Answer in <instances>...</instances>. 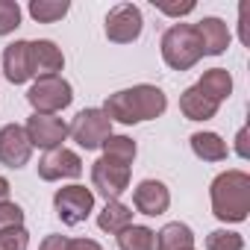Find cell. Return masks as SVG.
<instances>
[{
	"instance_id": "cell-24",
	"label": "cell",
	"mask_w": 250,
	"mask_h": 250,
	"mask_svg": "<svg viewBox=\"0 0 250 250\" xmlns=\"http://www.w3.org/2000/svg\"><path fill=\"white\" fill-rule=\"evenodd\" d=\"M21 27V6L12 0H0V36H9Z\"/></svg>"
},
{
	"instance_id": "cell-3",
	"label": "cell",
	"mask_w": 250,
	"mask_h": 250,
	"mask_svg": "<svg viewBox=\"0 0 250 250\" xmlns=\"http://www.w3.org/2000/svg\"><path fill=\"white\" fill-rule=\"evenodd\" d=\"M162 56L174 71H188L191 65H197V59L203 56V44L194 24H174L162 36Z\"/></svg>"
},
{
	"instance_id": "cell-30",
	"label": "cell",
	"mask_w": 250,
	"mask_h": 250,
	"mask_svg": "<svg viewBox=\"0 0 250 250\" xmlns=\"http://www.w3.org/2000/svg\"><path fill=\"white\" fill-rule=\"evenodd\" d=\"M68 250H103V247L97 241H91V238H74L68 244Z\"/></svg>"
},
{
	"instance_id": "cell-10",
	"label": "cell",
	"mask_w": 250,
	"mask_h": 250,
	"mask_svg": "<svg viewBox=\"0 0 250 250\" xmlns=\"http://www.w3.org/2000/svg\"><path fill=\"white\" fill-rule=\"evenodd\" d=\"M33 145L27 139V130L18 127V124H6L0 130V162L9 165V168H21L30 162Z\"/></svg>"
},
{
	"instance_id": "cell-16",
	"label": "cell",
	"mask_w": 250,
	"mask_h": 250,
	"mask_svg": "<svg viewBox=\"0 0 250 250\" xmlns=\"http://www.w3.org/2000/svg\"><path fill=\"white\" fill-rule=\"evenodd\" d=\"M218 106H221V103H215L212 97H206L197 85L188 88V91L183 94V100H180V109H183L186 118H191V121H206V118H212V115L218 112Z\"/></svg>"
},
{
	"instance_id": "cell-2",
	"label": "cell",
	"mask_w": 250,
	"mask_h": 250,
	"mask_svg": "<svg viewBox=\"0 0 250 250\" xmlns=\"http://www.w3.org/2000/svg\"><path fill=\"white\" fill-rule=\"evenodd\" d=\"M212 209L221 221H244L250 212V177L227 171L212 183Z\"/></svg>"
},
{
	"instance_id": "cell-19",
	"label": "cell",
	"mask_w": 250,
	"mask_h": 250,
	"mask_svg": "<svg viewBox=\"0 0 250 250\" xmlns=\"http://www.w3.org/2000/svg\"><path fill=\"white\" fill-rule=\"evenodd\" d=\"M191 150L200 159H206V162H221L229 153L227 150V142L221 136H215V133H194L191 136Z\"/></svg>"
},
{
	"instance_id": "cell-29",
	"label": "cell",
	"mask_w": 250,
	"mask_h": 250,
	"mask_svg": "<svg viewBox=\"0 0 250 250\" xmlns=\"http://www.w3.org/2000/svg\"><path fill=\"white\" fill-rule=\"evenodd\" d=\"M159 12H165V15H171V18H180V15H188L191 9H194V3H183V6H156Z\"/></svg>"
},
{
	"instance_id": "cell-17",
	"label": "cell",
	"mask_w": 250,
	"mask_h": 250,
	"mask_svg": "<svg viewBox=\"0 0 250 250\" xmlns=\"http://www.w3.org/2000/svg\"><path fill=\"white\" fill-rule=\"evenodd\" d=\"M194 247V235L186 224H168L156 232V250H186Z\"/></svg>"
},
{
	"instance_id": "cell-23",
	"label": "cell",
	"mask_w": 250,
	"mask_h": 250,
	"mask_svg": "<svg viewBox=\"0 0 250 250\" xmlns=\"http://www.w3.org/2000/svg\"><path fill=\"white\" fill-rule=\"evenodd\" d=\"M103 150H106V159H115L121 165H130L136 159V142L127 136H109Z\"/></svg>"
},
{
	"instance_id": "cell-1",
	"label": "cell",
	"mask_w": 250,
	"mask_h": 250,
	"mask_svg": "<svg viewBox=\"0 0 250 250\" xmlns=\"http://www.w3.org/2000/svg\"><path fill=\"white\" fill-rule=\"evenodd\" d=\"M168 100L165 91L156 85H136V88H124L118 94H112L103 106L106 118L121 121V124H139L147 118H159L165 112Z\"/></svg>"
},
{
	"instance_id": "cell-9",
	"label": "cell",
	"mask_w": 250,
	"mask_h": 250,
	"mask_svg": "<svg viewBox=\"0 0 250 250\" xmlns=\"http://www.w3.org/2000/svg\"><path fill=\"white\" fill-rule=\"evenodd\" d=\"M27 139L33 147H42V150H56L62 147L65 136H68V127L62 124V118L56 115H33L27 121Z\"/></svg>"
},
{
	"instance_id": "cell-6",
	"label": "cell",
	"mask_w": 250,
	"mask_h": 250,
	"mask_svg": "<svg viewBox=\"0 0 250 250\" xmlns=\"http://www.w3.org/2000/svg\"><path fill=\"white\" fill-rule=\"evenodd\" d=\"M53 206H56V215L65 221V224H83L91 209H94V194L85 188V186H68V188H59L53 194Z\"/></svg>"
},
{
	"instance_id": "cell-11",
	"label": "cell",
	"mask_w": 250,
	"mask_h": 250,
	"mask_svg": "<svg viewBox=\"0 0 250 250\" xmlns=\"http://www.w3.org/2000/svg\"><path fill=\"white\" fill-rule=\"evenodd\" d=\"M39 174L42 180H62V177H80L83 174V162L74 150L68 147H56L47 150V156L39 162Z\"/></svg>"
},
{
	"instance_id": "cell-28",
	"label": "cell",
	"mask_w": 250,
	"mask_h": 250,
	"mask_svg": "<svg viewBox=\"0 0 250 250\" xmlns=\"http://www.w3.org/2000/svg\"><path fill=\"white\" fill-rule=\"evenodd\" d=\"M68 244H71V238H65V235H47L42 241V250H68Z\"/></svg>"
},
{
	"instance_id": "cell-33",
	"label": "cell",
	"mask_w": 250,
	"mask_h": 250,
	"mask_svg": "<svg viewBox=\"0 0 250 250\" xmlns=\"http://www.w3.org/2000/svg\"><path fill=\"white\" fill-rule=\"evenodd\" d=\"M186 250H194V247H186Z\"/></svg>"
},
{
	"instance_id": "cell-4",
	"label": "cell",
	"mask_w": 250,
	"mask_h": 250,
	"mask_svg": "<svg viewBox=\"0 0 250 250\" xmlns=\"http://www.w3.org/2000/svg\"><path fill=\"white\" fill-rule=\"evenodd\" d=\"M68 133L74 136V142L80 147L94 150V147H103L106 139L112 136V121L106 118L103 109H83L68 127Z\"/></svg>"
},
{
	"instance_id": "cell-22",
	"label": "cell",
	"mask_w": 250,
	"mask_h": 250,
	"mask_svg": "<svg viewBox=\"0 0 250 250\" xmlns=\"http://www.w3.org/2000/svg\"><path fill=\"white\" fill-rule=\"evenodd\" d=\"M71 9L68 0H33L30 3V15L39 24H56L59 18H65Z\"/></svg>"
},
{
	"instance_id": "cell-27",
	"label": "cell",
	"mask_w": 250,
	"mask_h": 250,
	"mask_svg": "<svg viewBox=\"0 0 250 250\" xmlns=\"http://www.w3.org/2000/svg\"><path fill=\"white\" fill-rule=\"evenodd\" d=\"M24 224V212H21V206H15V203H0V232L3 229H15V227H21Z\"/></svg>"
},
{
	"instance_id": "cell-21",
	"label": "cell",
	"mask_w": 250,
	"mask_h": 250,
	"mask_svg": "<svg viewBox=\"0 0 250 250\" xmlns=\"http://www.w3.org/2000/svg\"><path fill=\"white\" fill-rule=\"evenodd\" d=\"M118 247L121 250H156V232L147 227L130 224L127 229L118 232Z\"/></svg>"
},
{
	"instance_id": "cell-7",
	"label": "cell",
	"mask_w": 250,
	"mask_h": 250,
	"mask_svg": "<svg viewBox=\"0 0 250 250\" xmlns=\"http://www.w3.org/2000/svg\"><path fill=\"white\" fill-rule=\"evenodd\" d=\"M91 183L94 188L109 200H118L124 191H127V183H130V165H121L115 159H97L94 168H91Z\"/></svg>"
},
{
	"instance_id": "cell-15",
	"label": "cell",
	"mask_w": 250,
	"mask_h": 250,
	"mask_svg": "<svg viewBox=\"0 0 250 250\" xmlns=\"http://www.w3.org/2000/svg\"><path fill=\"white\" fill-rule=\"evenodd\" d=\"M197 36H200V44H203V56H218L227 50L229 44V30L221 18H203L200 24H194Z\"/></svg>"
},
{
	"instance_id": "cell-20",
	"label": "cell",
	"mask_w": 250,
	"mask_h": 250,
	"mask_svg": "<svg viewBox=\"0 0 250 250\" xmlns=\"http://www.w3.org/2000/svg\"><path fill=\"white\" fill-rule=\"evenodd\" d=\"M197 88H200L206 97H212L215 103H221V100L229 97V91H232V77H229L224 68H212V71L203 74V80L197 83Z\"/></svg>"
},
{
	"instance_id": "cell-31",
	"label": "cell",
	"mask_w": 250,
	"mask_h": 250,
	"mask_svg": "<svg viewBox=\"0 0 250 250\" xmlns=\"http://www.w3.org/2000/svg\"><path fill=\"white\" fill-rule=\"evenodd\" d=\"M6 194H9V183H6V177H0V203L6 200Z\"/></svg>"
},
{
	"instance_id": "cell-8",
	"label": "cell",
	"mask_w": 250,
	"mask_h": 250,
	"mask_svg": "<svg viewBox=\"0 0 250 250\" xmlns=\"http://www.w3.org/2000/svg\"><path fill=\"white\" fill-rule=\"evenodd\" d=\"M142 27H145L142 12H139V6H133V3H121V6H115V9L106 15V36H109L112 42H118V44L136 42V39L142 36Z\"/></svg>"
},
{
	"instance_id": "cell-25",
	"label": "cell",
	"mask_w": 250,
	"mask_h": 250,
	"mask_svg": "<svg viewBox=\"0 0 250 250\" xmlns=\"http://www.w3.org/2000/svg\"><path fill=\"white\" fill-rule=\"evenodd\" d=\"M244 241L238 232H229V229H215L209 238H206V250H241Z\"/></svg>"
},
{
	"instance_id": "cell-32",
	"label": "cell",
	"mask_w": 250,
	"mask_h": 250,
	"mask_svg": "<svg viewBox=\"0 0 250 250\" xmlns=\"http://www.w3.org/2000/svg\"><path fill=\"white\" fill-rule=\"evenodd\" d=\"M244 139H247V133L241 130V133H238V153H241V156H247V147H244Z\"/></svg>"
},
{
	"instance_id": "cell-5",
	"label": "cell",
	"mask_w": 250,
	"mask_h": 250,
	"mask_svg": "<svg viewBox=\"0 0 250 250\" xmlns=\"http://www.w3.org/2000/svg\"><path fill=\"white\" fill-rule=\"evenodd\" d=\"M27 100L36 106V115H56L74 100V94H71V85L56 74V77H42L27 91Z\"/></svg>"
},
{
	"instance_id": "cell-18",
	"label": "cell",
	"mask_w": 250,
	"mask_h": 250,
	"mask_svg": "<svg viewBox=\"0 0 250 250\" xmlns=\"http://www.w3.org/2000/svg\"><path fill=\"white\" fill-rule=\"evenodd\" d=\"M130 224H133V209L118 203V200H109L106 209L97 215V227L106 229V232H121V229H127Z\"/></svg>"
},
{
	"instance_id": "cell-13",
	"label": "cell",
	"mask_w": 250,
	"mask_h": 250,
	"mask_svg": "<svg viewBox=\"0 0 250 250\" xmlns=\"http://www.w3.org/2000/svg\"><path fill=\"white\" fill-rule=\"evenodd\" d=\"M133 203L145 215H162L171 203V194L159 180H145V183H139V188L133 194Z\"/></svg>"
},
{
	"instance_id": "cell-12",
	"label": "cell",
	"mask_w": 250,
	"mask_h": 250,
	"mask_svg": "<svg viewBox=\"0 0 250 250\" xmlns=\"http://www.w3.org/2000/svg\"><path fill=\"white\" fill-rule=\"evenodd\" d=\"M65 59H62V50L53 44V42H30V68H33V77H56L62 71Z\"/></svg>"
},
{
	"instance_id": "cell-14",
	"label": "cell",
	"mask_w": 250,
	"mask_h": 250,
	"mask_svg": "<svg viewBox=\"0 0 250 250\" xmlns=\"http://www.w3.org/2000/svg\"><path fill=\"white\" fill-rule=\"evenodd\" d=\"M3 71H6V80L9 83H27L33 77V68H30V42H15L3 50Z\"/></svg>"
},
{
	"instance_id": "cell-26",
	"label": "cell",
	"mask_w": 250,
	"mask_h": 250,
	"mask_svg": "<svg viewBox=\"0 0 250 250\" xmlns=\"http://www.w3.org/2000/svg\"><path fill=\"white\" fill-rule=\"evenodd\" d=\"M30 238H27V229L24 227H15V229H3L0 232V250H27Z\"/></svg>"
}]
</instances>
